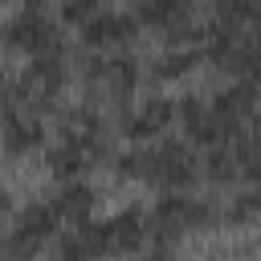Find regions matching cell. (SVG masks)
Here are the masks:
<instances>
[{
	"instance_id": "cell-1",
	"label": "cell",
	"mask_w": 261,
	"mask_h": 261,
	"mask_svg": "<svg viewBox=\"0 0 261 261\" xmlns=\"http://www.w3.org/2000/svg\"><path fill=\"white\" fill-rule=\"evenodd\" d=\"M49 163L41 159V155H20V159H12V163H4V171H0V184H4V192L8 196H16V200H37L45 188H49Z\"/></svg>"
}]
</instances>
